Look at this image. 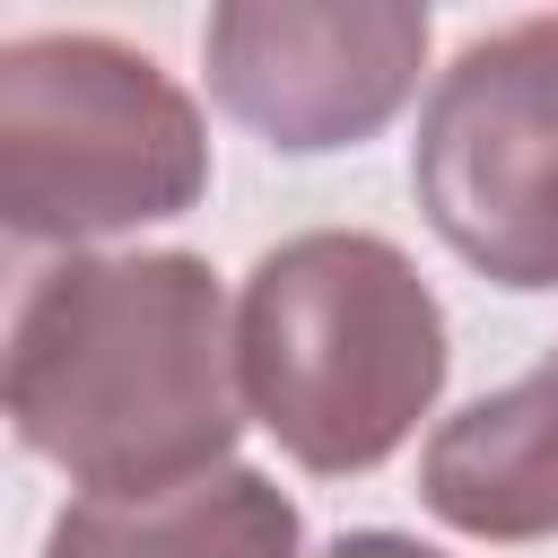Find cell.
<instances>
[{
    "label": "cell",
    "mask_w": 558,
    "mask_h": 558,
    "mask_svg": "<svg viewBox=\"0 0 558 558\" xmlns=\"http://www.w3.org/2000/svg\"><path fill=\"white\" fill-rule=\"evenodd\" d=\"M0 418L87 497H157L235 462L244 384L218 270L201 253L44 262L0 366Z\"/></svg>",
    "instance_id": "1"
},
{
    "label": "cell",
    "mask_w": 558,
    "mask_h": 558,
    "mask_svg": "<svg viewBox=\"0 0 558 558\" xmlns=\"http://www.w3.org/2000/svg\"><path fill=\"white\" fill-rule=\"evenodd\" d=\"M453 331L436 288L392 235L305 227L244 270L235 296V384L244 418L314 480H357L392 462L436 410Z\"/></svg>",
    "instance_id": "2"
},
{
    "label": "cell",
    "mask_w": 558,
    "mask_h": 558,
    "mask_svg": "<svg viewBox=\"0 0 558 558\" xmlns=\"http://www.w3.org/2000/svg\"><path fill=\"white\" fill-rule=\"evenodd\" d=\"M209 192L201 105L122 35L35 26L0 44V235L78 253L166 227Z\"/></svg>",
    "instance_id": "3"
},
{
    "label": "cell",
    "mask_w": 558,
    "mask_h": 558,
    "mask_svg": "<svg viewBox=\"0 0 558 558\" xmlns=\"http://www.w3.org/2000/svg\"><path fill=\"white\" fill-rule=\"evenodd\" d=\"M410 192L427 227L497 288H558V17L471 35L410 140Z\"/></svg>",
    "instance_id": "4"
},
{
    "label": "cell",
    "mask_w": 558,
    "mask_h": 558,
    "mask_svg": "<svg viewBox=\"0 0 558 558\" xmlns=\"http://www.w3.org/2000/svg\"><path fill=\"white\" fill-rule=\"evenodd\" d=\"M427 9L410 0H227L201 26L209 96L288 157L375 140L427 70Z\"/></svg>",
    "instance_id": "5"
},
{
    "label": "cell",
    "mask_w": 558,
    "mask_h": 558,
    "mask_svg": "<svg viewBox=\"0 0 558 558\" xmlns=\"http://www.w3.org/2000/svg\"><path fill=\"white\" fill-rule=\"evenodd\" d=\"M418 506L462 541H558V349L418 445Z\"/></svg>",
    "instance_id": "6"
},
{
    "label": "cell",
    "mask_w": 558,
    "mask_h": 558,
    "mask_svg": "<svg viewBox=\"0 0 558 558\" xmlns=\"http://www.w3.org/2000/svg\"><path fill=\"white\" fill-rule=\"evenodd\" d=\"M296 549H305L296 497L253 462H218L157 497H78L44 532V558H296Z\"/></svg>",
    "instance_id": "7"
},
{
    "label": "cell",
    "mask_w": 558,
    "mask_h": 558,
    "mask_svg": "<svg viewBox=\"0 0 558 558\" xmlns=\"http://www.w3.org/2000/svg\"><path fill=\"white\" fill-rule=\"evenodd\" d=\"M35 279H44V262H35L17 235H0V366H9V340H17V314H26Z\"/></svg>",
    "instance_id": "8"
},
{
    "label": "cell",
    "mask_w": 558,
    "mask_h": 558,
    "mask_svg": "<svg viewBox=\"0 0 558 558\" xmlns=\"http://www.w3.org/2000/svg\"><path fill=\"white\" fill-rule=\"evenodd\" d=\"M323 558H445V549H427V541H410V532H340Z\"/></svg>",
    "instance_id": "9"
}]
</instances>
